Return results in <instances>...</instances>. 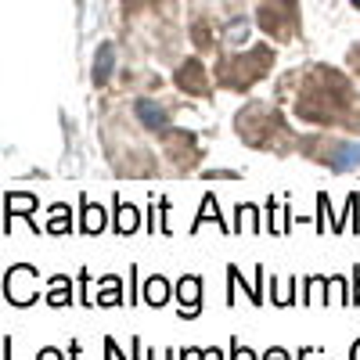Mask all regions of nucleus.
Returning a JSON list of instances; mask_svg holds the SVG:
<instances>
[{"label": "nucleus", "instance_id": "obj_1", "mask_svg": "<svg viewBox=\"0 0 360 360\" xmlns=\"http://www.w3.org/2000/svg\"><path fill=\"white\" fill-rule=\"evenodd\" d=\"M40 270L33 263H15L4 270V299L11 307H33L37 299H40Z\"/></svg>", "mask_w": 360, "mask_h": 360}, {"label": "nucleus", "instance_id": "obj_2", "mask_svg": "<svg viewBox=\"0 0 360 360\" xmlns=\"http://www.w3.org/2000/svg\"><path fill=\"white\" fill-rule=\"evenodd\" d=\"M173 295H176V303H180V310H176L180 321H195L202 314V278L198 274H184V278L176 281Z\"/></svg>", "mask_w": 360, "mask_h": 360}, {"label": "nucleus", "instance_id": "obj_3", "mask_svg": "<svg viewBox=\"0 0 360 360\" xmlns=\"http://www.w3.org/2000/svg\"><path fill=\"white\" fill-rule=\"evenodd\" d=\"M37 195H29V191H11L8 198H4V213H8V220H4V234L11 231V217H22V220H29V227H33V234H40V224L33 220V213H37Z\"/></svg>", "mask_w": 360, "mask_h": 360}, {"label": "nucleus", "instance_id": "obj_4", "mask_svg": "<svg viewBox=\"0 0 360 360\" xmlns=\"http://www.w3.org/2000/svg\"><path fill=\"white\" fill-rule=\"evenodd\" d=\"M108 227H112V220H108L105 209L94 205L86 195H79V234L94 238V234H101V231H108Z\"/></svg>", "mask_w": 360, "mask_h": 360}, {"label": "nucleus", "instance_id": "obj_5", "mask_svg": "<svg viewBox=\"0 0 360 360\" xmlns=\"http://www.w3.org/2000/svg\"><path fill=\"white\" fill-rule=\"evenodd\" d=\"M321 162H328V166H332L335 173H349V169H360V144H353V141L332 144V148H328V155H324Z\"/></svg>", "mask_w": 360, "mask_h": 360}, {"label": "nucleus", "instance_id": "obj_6", "mask_svg": "<svg viewBox=\"0 0 360 360\" xmlns=\"http://www.w3.org/2000/svg\"><path fill=\"white\" fill-rule=\"evenodd\" d=\"M205 224H217L224 234H234V227H227V220L220 217V202H217V191H205L202 195V205H198V217L191 224V234H198Z\"/></svg>", "mask_w": 360, "mask_h": 360}, {"label": "nucleus", "instance_id": "obj_7", "mask_svg": "<svg viewBox=\"0 0 360 360\" xmlns=\"http://www.w3.org/2000/svg\"><path fill=\"white\" fill-rule=\"evenodd\" d=\"M44 303L51 310H62V307H72V278L65 274H51L44 281Z\"/></svg>", "mask_w": 360, "mask_h": 360}, {"label": "nucleus", "instance_id": "obj_8", "mask_svg": "<svg viewBox=\"0 0 360 360\" xmlns=\"http://www.w3.org/2000/svg\"><path fill=\"white\" fill-rule=\"evenodd\" d=\"M137 227H141V213L115 195V198H112V231H115L119 238H127V234H134Z\"/></svg>", "mask_w": 360, "mask_h": 360}, {"label": "nucleus", "instance_id": "obj_9", "mask_svg": "<svg viewBox=\"0 0 360 360\" xmlns=\"http://www.w3.org/2000/svg\"><path fill=\"white\" fill-rule=\"evenodd\" d=\"M173 288L176 285H169L162 274H152L144 281V288H141V303H148V307H155V310H162L166 303H169V295H173Z\"/></svg>", "mask_w": 360, "mask_h": 360}, {"label": "nucleus", "instance_id": "obj_10", "mask_svg": "<svg viewBox=\"0 0 360 360\" xmlns=\"http://www.w3.org/2000/svg\"><path fill=\"white\" fill-rule=\"evenodd\" d=\"M127 295H123V278L119 274H105L98 281V295H94V307H123Z\"/></svg>", "mask_w": 360, "mask_h": 360}, {"label": "nucleus", "instance_id": "obj_11", "mask_svg": "<svg viewBox=\"0 0 360 360\" xmlns=\"http://www.w3.org/2000/svg\"><path fill=\"white\" fill-rule=\"evenodd\" d=\"M134 112H137V119H141L148 130H155V134H159V130H169V112H166L159 101H148V98H144V101H137Z\"/></svg>", "mask_w": 360, "mask_h": 360}, {"label": "nucleus", "instance_id": "obj_12", "mask_svg": "<svg viewBox=\"0 0 360 360\" xmlns=\"http://www.w3.org/2000/svg\"><path fill=\"white\" fill-rule=\"evenodd\" d=\"M227 281H231V288H227V307H234L238 288H245V295H249V303H252V307H263V288H259V285H245L242 270H238L234 263L227 266Z\"/></svg>", "mask_w": 360, "mask_h": 360}, {"label": "nucleus", "instance_id": "obj_13", "mask_svg": "<svg viewBox=\"0 0 360 360\" xmlns=\"http://www.w3.org/2000/svg\"><path fill=\"white\" fill-rule=\"evenodd\" d=\"M44 231L47 234H69L72 231V205H65V202H54V205H47V224H44Z\"/></svg>", "mask_w": 360, "mask_h": 360}, {"label": "nucleus", "instance_id": "obj_14", "mask_svg": "<svg viewBox=\"0 0 360 360\" xmlns=\"http://www.w3.org/2000/svg\"><path fill=\"white\" fill-rule=\"evenodd\" d=\"M176 83L188 90V94H209V86H205V72H202V65L195 62H184L180 65V72H176Z\"/></svg>", "mask_w": 360, "mask_h": 360}, {"label": "nucleus", "instance_id": "obj_15", "mask_svg": "<svg viewBox=\"0 0 360 360\" xmlns=\"http://www.w3.org/2000/svg\"><path fill=\"white\" fill-rule=\"evenodd\" d=\"M356 209H360V195H356V191H349L342 217H335V220H332V234H346V231L360 234V217H356Z\"/></svg>", "mask_w": 360, "mask_h": 360}, {"label": "nucleus", "instance_id": "obj_16", "mask_svg": "<svg viewBox=\"0 0 360 360\" xmlns=\"http://www.w3.org/2000/svg\"><path fill=\"white\" fill-rule=\"evenodd\" d=\"M266 288H270V303H274V307H295L299 303V299H295V278H285V281L270 278Z\"/></svg>", "mask_w": 360, "mask_h": 360}, {"label": "nucleus", "instance_id": "obj_17", "mask_svg": "<svg viewBox=\"0 0 360 360\" xmlns=\"http://www.w3.org/2000/svg\"><path fill=\"white\" fill-rule=\"evenodd\" d=\"M256 213H259L256 205H249V202H238V205H234V217H238L234 234H242V231H245V224H249V231H252V234H259V231H263V224L256 220Z\"/></svg>", "mask_w": 360, "mask_h": 360}, {"label": "nucleus", "instance_id": "obj_18", "mask_svg": "<svg viewBox=\"0 0 360 360\" xmlns=\"http://www.w3.org/2000/svg\"><path fill=\"white\" fill-rule=\"evenodd\" d=\"M108 76H112V47L105 44L94 58V83H108Z\"/></svg>", "mask_w": 360, "mask_h": 360}, {"label": "nucleus", "instance_id": "obj_19", "mask_svg": "<svg viewBox=\"0 0 360 360\" xmlns=\"http://www.w3.org/2000/svg\"><path fill=\"white\" fill-rule=\"evenodd\" d=\"M324 217H328V195L321 191V195H317V220H314L317 234H324V231H328V220H324Z\"/></svg>", "mask_w": 360, "mask_h": 360}, {"label": "nucleus", "instance_id": "obj_20", "mask_svg": "<svg viewBox=\"0 0 360 360\" xmlns=\"http://www.w3.org/2000/svg\"><path fill=\"white\" fill-rule=\"evenodd\" d=\"M79 307H94V299H90V274L86 270H79Z\"/></svg>", "mask_w": 360, "mask_h": 360}, {"label": "nucleus", "instance_id": "obj_21", "mask_svg": "<svg viewBox=\"0 0 360 360\" xmlns=\"http://www.w3.org/2000/svg\"><path fill=\"white\" fill-rule=\"evenodd\" d=\"M231 360H259L249 346H242V342H238V339H231Z\"/></svg>", "mask_w": 360, "mask_h": 360}, {"label": "nucleus", "instance_id": "obj_22", "mask_svg": "<svg viewBox=\"0 0 360 360\" xmlns=\"http://www.w3.org/2000/svg\"><path fill=\"white\" fill-rule=\"evenodd\" d=\"M105 356H108V360H134V356H123V353H119V346H115L112 335H105Z\"/></svg>", "mask_w": 360, "mask_h": 360}, {"label": "nucleus", "instance_id": "obj_23", "mask_svg": "<svg viewBox=\"0 0 360 360\" xmlns=\"http://www.w3.org/2000/svg\"><path fill=\"white\" fill-rule=\"evenodd\" d=\"M259 360H292V353H288L285 346H270V349H266Z\"/></svg>", "mask_w": 360, "mask_h": 360}, {"label": "nucleus", "instance_id": "obj_24", "mask_svg": "<svg viewBox=\"0 0 360 360\" xmlns=\"http://www.w3.org/2000/svg\"><path fill=\"white\" fill-rule=\"evenodd\" d=\"M69 353H62V349H58V346H44L40 353H37V360H65Z\"/></svg>", "mask_w": 360, "mask_h": 360}, {"label": "nucleus", "instance_id": "obj_25", "mask_svg": "<svg viewBox=\"0 0 360 360\" xmlns=\"http://www.w3.org/2000/svg\"><path fill=\"white\" fill-rule=\"evenodd\" d=\"M176 360H202V346H184V349H176Z\"/></svg>", "mask_w": 360, "mask_h": 360}, {"label": "nucleus", "instance_id": "obj_26", "mask_svg": "<svg viewBox=\"0 0 360 360\" xmlns=\"http://www.w3.org/2000/svg\"><path fill=\"white\" fill-rule=\"evenodd\" d=\"M137 303V266H130V307Z\"/></svg>", "mask_w": 360, "mask_h": 360}, {"label": "nucleus", "instance_id": "obj_27", "mask_svg": "<svg viewBox=\"0 0 360 360\" xmlns=\"http://www.w3.org/2000/svg\"><path fill=\"white\" fill-rule=\"evenodd\" d=\"M353 307H360V266L353 270Z\"/></svg>", "mask_w": 360, "mask_h": 360}, {"label": "nucleus", "instance_id": "obj_28", "mask_svg": "<svg viewBox=\"0 0 360 360\" xmlns=\"http://www.w3.org/2000/svg\"><path fill=\"white\" fill-rule=\"evenodd\" d=\"M65 353H69V360H79V353H83V342H79V339H72Z\"/></svg>", "mask_w": 360, "mask_h": 360}, {"label": "nucleus", "instance_id": "obj_29", "mask_svg": "<svg viewBox=\"0 0 360 360\" xmlns=\"http://www.w3.org/2000/svg\"><path fill=\"white\" fill-rule=\"evenodd\" d=\"M321 346H299V353H295V360H307V356H314Z\"/></svg>", "mask_w": 360, "mask_h": 360}, {"label": "nucleus", "instance_id": "obj_30", "mask_svg": "<svg viewBox=\"0 0 360 360\" xmlns=\"http://www.w3.org/2000/svg\"><path fill=\"white\" fill-rule=\"evenodd\" d=\"M202 360H224V353L217 346H209V349H202Z\"/></svg>", "mask_w": 360, "mask_h": 360}, {"label": "nucleus", "instance_id": "obj_31", "mask_svg": "<svg viewBox=\"0 0 360 360\" xmlns=\"http://www.w3.org/2000/svg\"><path fill=\"white\" fill-rule=\"evenodd\" d=\"M130 356H134V360H141V339H137V335L130 339Z\"/></svg>", "mask_w": 360, "mask_h": 360}, {"label": "nucleus", "instance_id": "obj_32", "mask_svg": "<svg viewBox=\"0 0 360 360\" xmlns=\"http://www.w3.org/2000/svg\"><path fill=\"white\" fill-rule=\"evenodd\" d=\"M349 360H360V339H356V342L349 346Z\"/></svg>", "mask_w": 360, "mask_h": 360}, {"label": "nucleus", "instance_id": "obj_33", "mask_svg": "<svg viewBox=\"0 0 360 360\" xmlns=\"http://www.w3.org/2000/svg\"><path fill=\"white\" fill-rule=\"evenodd\" d=\"M4 360H11V335H4Z\"/></svg>", "mask_w": 360, "mask_h": 360}, {"label": "nucleus", "instance_id": "obj_34", "mask_svg": "<svg viewBox=\"0 0 360 360\" xmlns=\"http://www.w3.org/2000/svg\"><path fill=\"white\" fill-rule=\"evenodd\" d=\"M353 8H360V0H353Z\"/></svg>", "mask_w": 360, "mask_h": 360}]
</instances>
